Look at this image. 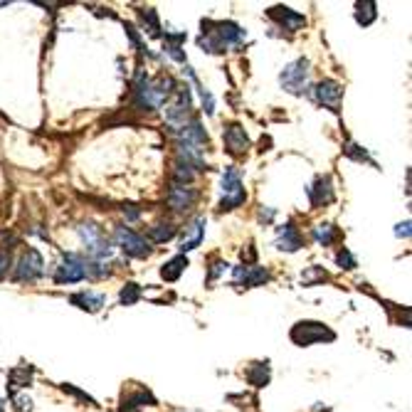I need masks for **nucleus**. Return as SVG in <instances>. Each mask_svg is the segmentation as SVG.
Masks as SVG:
<instances>
[{"label":"nucleus","mask_w":412,"mask_h":412,"mask_svg":"<svg viewBox=\"0 0 412 412\" xmlns=\"http://www.w3.org/2000/svg\"><path fill=\"white\" fill-rule=\"evenodd\" d=\"M178 85H175L170 77H158V80H151L144 70L136 75L134 82V94H131V101L139 111H156L161 109L168 96L175 94Z\"/></svg>","instance_id":"obj_1"},{"label":"nucleus","mask_w":412,"mask_h":412,"mask_svg":"<svg viewBox=\"0 0 412 412\" xmlns=\"http://www.w3.org/2000/svg\"><path fill=\"white\" fill-rule=\"evenodd\" d=\"M244 37H247V32H244L237 23L203 20V35L198 37V47L203 52H210V55H220V52H225L227 47H239Z\"/></svg>","instance_id":"obj_2"},{"label":"nucleus","mask_w":412,"mask_h":412,"mask_svg":"<svg viewBox=\"0 0 412 412\" xmlns=\"http://www.w3.org/2000/svg\"><path fill=\"white\" fill-rule=\"evenodd\" d=\"M77 232H80L82 242H85L87 259H92V262H106V259L114 254L111 239L101 232V227L96 223H82L80 227H77Z\"/></svg>","instance_id":"obj_3"},{"label":"nucleus","mask_w":412,"mask_h":412,"mask_svg":"<svg viewBox=\"0 0 412 412\" xmlns=\"http://www.w3.org/2000/svg\"><path fill=\"white\" fill-rule=\"evenodd\" d=\"M190 111H193V94H190V87L188 85L178 87L173 99H170V104L166 106V121H168L170 134H178V131L193 119Z\"/></svg>","instance_id":"obj_4"},{"label":"nucleus","mask_w":412,"mask_h":412,"mask_svg":"<svg viewBox=\"0 0 412 412\" xmlns=\"http://www.w3.org/2000/svg\"><path fill=\"white\" fill-rule=\"evenodd\" d=\"M220 190H223V200H220V213L225 210H235L247 200V193H244L242 185V175L235 166H227L223 170V180H220Z\"/></svg>","instance_id":"obj_5"},{"label":"nucleus","mask_w":412,"mask_h":412,"mask_svg":"<svg viewBox=\"0 0 412 412\" xmlns=\"http://www.w3.org/2000/svg\"><path fill=\"white\" fill-rule=\"evenodd\" d=\"M279 85L284 92L294 96H301L308 92V60L306 57H299L292 65H287L279 75Z\"/></svg>","instance_id":"obj_6"},{"label":"nucleus","mask_w":412,"mask_h":412,"mask_svg":"<svg viewBox=\"0 0 412 412\" xmlns=\"http://www.w3.org/2000/svg\"><path fill=\"white\" fill-rule=\"evenodd\" d=\"M114 239L116 244L121 247V252L126 254V257H134V259H146L151 257V244L149 239L144 237V235L134 232L131 227H126V225H119V227L114 230Z\"/></svg>","instance_id":"obj_7"},{"label":"nucleus","mask_w":412,"mask_h":412,"mask_svg":"<svg viewBox=\"0 0 412 412\" xmlns=\"http://www.w3.org/2000/svg\"><path fill=\"white\" fill-rule=\"evenodd\" d=\"M289 336H292V341L296 346H313V343H321V341H336V333L321 321H299Z\"/></svg>","instance_id":"obj_8"},{"label":"nucleus","mask_w":412,"mask_h":412,"mask_svg":"<svg viewBox=\"0 0 412 412\" xmlns=\"http://www.w3.org/2000/svg\"><path fill=\"white\" fill-rule=\"evenodd\" d=\"M87 279V257L75 252L62 254V262L55 269V282L57 284H77Z\"/></svg>","instance_id":"obj_9"},{"label":"nucleus","mask_w":412,"mask_h":412,"mask_svg":"<svg viewBox=\"0 0 412 412\" xmlns=\"http://www.w3.org/2000/svg\"><path fill=\"white\" fill-rule=\"evenodd\" d=\"M45 274V262L37 249L23 252L20 262L15 264V282H37Z\"/></svg>","instance_id":"obj_10"},{"label":"nucleus","mask_w":412,"mask_h":412,"mask_svg":"<svg viewBox=\"0 0 412 412\" xmlns=\"http://www.w3.org/2000/svg\"><path fill=\"white\" fill-rule=\"evenodd\" d=\"M341 96H343V87L338 85L336 80L318 82L316 89H313V99H316L321 106H326L328 111H333V114L341 111Z\"/></svg>","instance_id":"obj_11"},{"label":"nucleus","mask_w":412,"mask_h":412,"mask_svg":"<svg viewBox=\"0 0 412 412\" xmlns=\"http://www.w3.org/2000/svg\"><path fill=\"white\" fill-rule=\"evenodd\" d=\"M198 200V190L190 188V185H178V183H170L168 193H166V203L170 205L173 210L183 213V210H190Z\"/></svg>","instance_id":"obj_12"},{"label":"nucleus","mask_w":412,"mask_h":412,"mask_svg":"<svg viewBox=\"0 0 412 412\" xmlns=\"http://www.w3.org/2000/svg\"><path fill=\"white\" fill-rule=\"evenodd\" d=\"M232 277H235V287L252 289V287H262L264 282H269L272 274L264 267H235Z\"/></svg>","instance_id":"obj_13"},{"label":"nucleus","mask_w":412,"mask_h":412,"mask_svg":"<svg viewBox=\"0 0 412 412\" xmlns=\"http://www.w3.org/2000/svg\"><path fill=\"white\" fill-rule=\"evenodd\" d=\"M205 227H208V220L203 218V215H198L195 220H190L188 225H185L183 230V239H180V254L185 252H193L195 247H200V242H203L205 237Z\"/></svg>","instance_id":"obj_14"},{"label":"nucleus","mask_w":412,"mask_h":412,"mask_svg":"<svg viewBox=\"0 0 412 412\" xmlns=\"http://www.w3.org/2000/svg\"><path fill=\"white\" fill-rule=\"evenodd\" d=\"M306 195L311 200L313 208H321V205H331L336 200V193H333V183L328 175H318L311 185L306 188Z\"/></svg>","instance_id":"obj_15"},{"label":"nucleus","mask_w":412,"mask_h":412,"mask_svg":"<svg viewBox=\"0 0 412 412\" xmlns=\"http://www.w3.org/2000/svg\"><path fill=\"white\" fill-rule=\"evenodd\" d=\"M267 15L272 18L274 23H279V27H284V30H289V32H296L299 27L306 25V18L299 15V13H294L292 8H287V6H274V8H269Z\"/></svg>","instance_id":"obj_16"},{"label":"nucleus","mask_w":412,"mask_h":412,"mask_svg":"<svg viewBox=\"0 0 412 412\" xmlns=\"http://www.w3.org/2000/svg\"><path fill=\"white\" fill-rule=\"evenodd\" d=\"M223 141H225V149H227V154L232 156H244L249 149V139L247 134H244V129L239 124H230L227 129H225L223 134Z\"/></svg>","instance_id":"obj_17"},{"label":"nucleus","mask_w":412,"mask_h":412,"mask_svg":"<svg viewBox=\"0 0 412 412\" xmlns=\"http://www.w3.org/2000/svg\"><path fill=\"white\" fill-rule=\"evenodd\" d=\"M274 244H277V249H282V252H299V249H301V244H304L301 242V232H299V227L292 223V220L279 227Z\"/></svg>","instance_id":"obj_18"},{"label":"nucleus","mask_w":412,"mask_h":412,"mask_svg":"<svg viewBox=\"0 0 412 412\" xmlns=\"http://www.w3.org/2000/svg\"><path fill=\"white\" fill-rule=\"evenodd\" d=\"M146 405H156V397L146 387H136L131 392H124L121 397V412H141Z\"/></svg>","instance_id":"obj_19"},{"label":"nucleus","mask_w":412,"mask_h":412,"mask_svg":"<svg viewBox=\"0 0 412 412\" xmlns=\"http://www.w3.org/2000/svg\"><path fill=\"white\" fill-rule=\"evenodd\" d=\"M70 301L75 304L77 308H82V311L96 313V311H101V308H104L106 296H104V294H94V292H80V294H72Z\"/></svg>","instance_id":"obj_20"},{"label":"nucleus","mask_w":412,"mask_h":412,"mask_svg":"<svg viewBox=\"0 0 412 412\" xmlns=\"http://www.w3.org/2000/svg\"><path fill=\"white\" fill-rule=\"evenodd\" d=\"M269 380H272V370H269V361H259V363H252V366L247 368V382L254 387H264L269 385Z\"/></svg>","instance_id":"obj_21"},{"label":"nucleus","mask_w":412,"mask_h":412,"mask_svg":"<svg viewBox=\"0 0 412 412\" xmlns=\"http://www.w3.org/2000/svg\"><path fill=\"white\" fill-rule=\"evenodd\" d=\"M185 267H188V257H185V254H178V257H173L170 262H166L163 267H161V277H163L166 282H178L180 274L185 272Z\"/></svg>","instance_id":"obj_22"},{"label":"nucleus","mask_w":412,"mask_h":412,"mask_svg":"<svg viewBox=\"0 0 412 412\" xmlns=\"http://www.w3.org/2000/svg\"><path fill=\"white\" fill-rule=\"evenodd\" d=\"M175 232H178V227H175L170 220H161V223H156L154 227L149 230V239L151 242L163 244V242H168V239H173Z\"/></svg>","instance_id":"obj_23"},{"label":"nucleus","mask_w":412,"mask_h":412,"mask_svg":"<svg viewBox=\"0 0 412 412\" xmlns=\"http://www.w3.org/2000/svg\"><path fill=\"white\" fill-rule=\"evenodd\" d=\"M32 373H35V370H32L30 366L13 368V370H11V382H8V385H11V397L18 395V390H20V387H27V382H30Z\"/></svg>","instance_id":"obj_24"},{"label":"nucleus","mask_w":412,"mask_h":412,"mask_svg":"<svg viewBox=\"0 0 412 412\" xmlns=\"http://www.w3.org/2000/svg\"><path fill=\"white\" fill-rule=\"evenodd\" d=\"M377 18V6L373 0H363V3H356V23L358 25H370L373 20Z\"/></svg>","instance_id":"obj_25"},{"label":"nucleus","mask_w":412,"mask_h":412,"mask_svg":"<svg viewBox=\"0 0 412 412\" xmlns=\"http://www.w3.org/2000/svg\"><path fill=\"white\" fill-rule=\"evenodd\" d=\"M338 237V230L333 227L331 223H323V225H316L313 227V239H316L321 247H328V244H333Z\"/></svg>","instance_id":"obj_26"},{"label":"nucleus","mask_w":412,"mask_h":412,"mask_svg":"<svg viewBox=\"0 0 412 412\" xmlns=\"http://www.w3.org/2000/svg\"><path fill=\"white\" fill-rule=\"evenodd\" d=\"M141 15V23H144V27L149 30L151 37H161V23H158V15H156L154 8H146V11H139Z\"/></svg>","instance_id":"obj_27"},{"label":"nucleus","mask_w":412,"mask_h":412,"mask_svg":"<svg viewBox=\"0 0 412 412\" xmlns=\"http://www.w3.org/2000/svg\"><path fill=\"white\" fill-rule=\"evenodd\" d=\"M141 287L139 284H134V282H129V284H124L121 287V292H119V301H121V306H134L136 301L141 299Z\"/></svg>","instance_id":"obj_28"},{"label":"nucleus","mask_w":412,"mask_h":412,"mask_svg":"<svg viewBox=\"0 0 412 412\" xmlns=\"http://www.w3.org/2000/svg\"><path fill=\"white\" fill-rule=\"evenodd\" d=\"M170 178H173V183H178V185H190L195 180V170L190 168V166H185V163H175L173 166V173H170Z\"/></svg>","instance_id":"obj_29"},{"label":"nucleus","mask_w":412,"mask_h":412,"mask_svg":"<svg viewBox=\"0 0 412 412\" xmlns=\"http://www.w3.org/2000/svg\"><path fill=\"white\" fill-rule=\"evenodd\" d=\"M343 154H346L348 158L358 161V163H370V166H375V161H373L370 156H368V151H366V149H361L358 144H353V141H348L346 149H343Z\"/></svg>","instance_id":"obj_30"},{"label":"nucleus","mask_w":412,"mask_h":412,"mask_svg":"<svg viewBox=\"0 0 412 412\" xmlns=\"http://www.w3.org/2000/svg\"><path fill=\"white\" fill-rule=\"evenodd\" d=\"M336 264L341 269H348V272H351V269H356V257H353L346 247H341L338 249V254H336Z\"/></svg>","instance_id":"obj_31"},{"label":"nucleus","mask_w":412,"mask_h":412,"mask_svg":"<svg viewBox=\"0 0 412 412\" xmlns=\"http://www.w3.org/2000/svg\"><path fill=\"white\" fill-rule=\"evenodd\" d=\"M227 267H230V264L225 262V259H213V262H210V272H208V284H213L215 279L220 277V274L227 272Z\"/></svg>","instance_id":"obj_32"},{"label":"nucleus","mask_w":412,"mask_h":412,"mask_svg":"<svg viewBox=\"0 0 412 412\" xmlns=\"http://www.w3.org/2000/svg\"><path fill=\"white\" fill-rule=\"evenodd\" d=\"M323 279H326V272H323V269H318V267H308V272H304L301 274V282L306 284H316V282H323Z\"/></svg>","instance_id":"obj_33"},{"label":"nucleus","mask_w":412,"mask_h":412,"mask_svg":"<svg viewBox=\"0 0 412 412\" xmlns=\"http://www.w3.org/2000/svg\"><path fill=\"white\" fill-rule=\"evenodd\" d=\"M11 400H13V405H15V410H18V412H32V400H30V395H13Z\"/></svg>","instance_id":"obj_34"},{"label":"nucleus","mask_w":412,"mask_h":412,"mask_svg":"<svg viewBox=\"0 0 412 412\" xmlns=\"http://www.w3.org/2000/svg\"><path fill=\"white\" fill-rule=\"evenodd\" d=\"M242 262H244V267H252V264L257 262V249H254V244H247V249H242Z\"/></svg>","instance_id":"obj_35"},{"label":"nucleus","mask_w":412,"mask_h":412,"mask_svg":"<svg viewBox=\"0 0 412 412\" xmlns=\"http://www.w3.org/2000/svg\"><path fill=\"white\" fill-rule=\"evenodd\" d=\"M121 213L126 215V220H129V223H136V220L141 218V210L136 208V205H121Z\"/></svg>","instance_id":"obj_36"},{"label":"nucleus","mask_w":412,"mask_h":412,"mask_svg":"<svg viewBox=\"0 0 412 412\" xmlns=\"http://www.w3.org/2000/svg\"><path fill=\"white\" fill-rule=\"evenodd\" d=\"M62 390H65V392H70V395H75V397H80V400H85V402H92V405H94V397H89V395H87V392L77 390L75 385H62Z\"/></svg>","instance_id":"obj_37"},{"label":"nucleus","mask_w":412,"mask_h":412,"mask_svg":"<svg viewBox=\"0 0 412 412\" xmlns=\"http://www.w3.org/2000/svg\"><path fill=\"white\" fill-rule=\"evenodd\" d=\"M8 267H11V252H0V279H6Z\"/></svg>","instance_id":"obj_38"},{"label":"nucleus","mask_w":412,"mask_h":412,"mask_svg":"<svg viewBox=\"0 0 412 412\" xmlns=\"http://www.w3.org/2000/svg\"><path fill=\"white\" fill-rule=\"evenodd\" d=\"M395 235H397V237H410V220H405V223L397 225Z\"/></svg>","instance_id":"obj_39"},{"label":"nucleus","mask_w":412,"mask_h":412,"mask_svg":"<svg viewBox=\"0 0 412 412\" xmlns=\"http://www.w3.org/2000/svg\"><path fill=\"white\" fill-rule=\"evenodd\" d=\"M274 215H277V213H274V210H259V220H262V223H272V220H274Z\"/></svg>","instance_id":"obj_40"},{"label":"nucleus","mask_w":412,"mask_h":412,"mask_svg":"<svg viewBox=\"0 0 412 412\" xmlns=\"http://www.w3.org/2000/svg\"><path fill=\"white\" fill-rule=\"evenodd\" d=\"M0 412H6V407H3V402H0Z\"/></svg>","instance_id":"obj_41"}]
</instances>
